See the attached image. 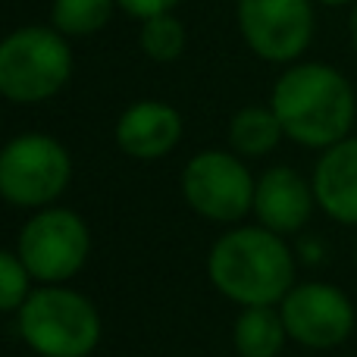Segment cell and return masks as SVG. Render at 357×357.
<instances>
[{
  "mask_svg": "<svg viewBox=\"0 0 357 357\" xmlns=\"http://www.w3.org/2000/svg\"><path fill=\"white\" fill-rule=\"evenodd\" d=\"M16 251L38 285H66L91 257V229L75 210L50 204L22 222Z\"/></svg>",
  "mask_w": 357,
  "mask_h": 357,
  "instance_id": "6",
  "label": "cell"
},
{
  "mask_svg": "<svg viewBox=\"0 0 357 357\" xmlns=\"http://www.w3.org/2000/svg\"><path fill=\"white\" fill-rule=\"evenodd\" d=\"M289 342V329L279 304L241 307L232 323V345L238 357H279Z\"/></svg>",
  "mask_w": 357,
  "mask_h": 357,
  "instance_id": "13",
  "label": "cell"
},
{
  "mask_svg": "<svg viewBox=\"0 0 357 357\" xmlns=\"http://www.w3.org/2000/svg\"><path fill=\"white\" fill-rule=\"evenodd\" d=\"M182 197L201 220L238 226L254 210L257 178L235 151H201L182 169Z\"/></svg>",
  "mask_w": 357,
  "mask_h": 357,
  "instance_id": "7",
  "label": "cell"
},
{
  "mask_svg": "<svg viewBox=\"0 0 357 357\" xmlns=\"http://www.w3.org/2000/svg\"><path fill=\"white\" fill-rule=\"evenodd\" d=\"M31 273L29 266L22 264L19 251H10V248H0V314H19L31 289Z\"/></svg>",
  "mask_w": 357,
  "mask_h": 357,
  "instance_id": "17",
  "label": "cell"
},
{
  "mask_svg": "<svg viewBox=\"0 0 357 357\" xmlns=\"http://www.w3.org/2000/svg\"><path fill=\"white\" fill-rule=\"evenodd\" d=\"M279 314L289 339L314 351L335 348L354 333V304L342 289L329 282H295L282 298Z\"/></svg>",
  "mask_w": 357,
  "mask_h": 357,
  "instance_id": "9",
  "label": "cell"
},
{
  "mask_svg": "<svg viewBox=\"0 0 357 357\" xmlns=\"http://www.w3.org/2000/svg\"><path fill=\"white\" fill-rule=\"evenodd\" d=\"M185 25L178 22L173 13H160V16L142 19L138 29V44H142L144 56H151L154 63H173L185 54Z\"/></svg>",
  "mask_w": 357,
  "mask_h": 357,
  "instance_id": "16",
  "label": "cell"
},
{
  "mask_svg": "<svg viewBox=\"0 0 357 357\" xmlns=\"http://www.w3.org/2000/svg\"><path fill=\"white\" fill-rule=\"evenodd\" d=\"M113 138L132 160H160L182 142V113L167 100H135L119 113Z\"/></svg>",
  "mask_w": 357,
  "mask_h": 357,
  "instance_id": "11",
  "label": "cell"
},
{
  "mask_svg": "<svg viewBox=\"0 0 357 357\" xmlns=\"http://www.w3.org/2000/svg\"><path fill=\"white\" fill-rule=\"evenodd\" d=\"M16 326L38 357H91L104 335L94 301L69 285H38L19 307Z\"/></svg>",
  "mask_w": 357,
  "mask_h": 357,
  "instance_id": "3",
  "label": "cell"
},
{
  "mask_svg": "<svg viewBox=\"0 0 357 357\" xmlns=\"http://www.w3.org/2000/svg\"><path fill=\"white\" fill-rule=\"evenodd\" d=\"M285 138L273 107H241L229 119V144L238 157H266Z\"/></svg>",
  "mask_w": 357,
  "mask_h": 357,
  "instance_id": "14",
  "label": "cell"
},
{
  "mask_svg": "<svg viewBox=\"0 0 357 357\" xmlns=\"http://www.w3.org/2000/svg\"><path fill=\"white\" fill-rule=\"evenodd\" d=\"M245 44L266 63H295L314 41V0H238Z\"/></svg>",
  "mask_w": 357,
  "mask_h": 357,
  "instance_id": "8",
  "label": "cell"
},
{
  "mask_svg": "<svg viewBox=\"0 0 357 357\" xmlns=\"http://www.w3.org/2000/svg\"><path fill=\"white\" fill-rule=\"evenodd\" d=\"M317 207L342 226H357V135L335 142L314 167Z\"/></svg>",
  "mask_w": 357,
  "mask_h": 357,
  "instance_id": "12",
  "label": "cell"
},
{
  "mask_svg": "<svg viewBox=\"0 0 357 357\" xmlns=\"http://www.w3.org/2000/svg\"><path fill=\"white\" fill-rule=\"evenodd\" d=\"M73 50L54 25H22L0 38V98L41 104L69 85Z\"/></svg>",
  "mask_w": 357,
  "mask_h": 357,
  "instance_id": "4",
  "label": "cell"
},
{
  "mask_svg": "<svg viewBox=\"0 0 357 357\" xmlns=\"http://www.w3.org/2000/svg\"><path fill=\"white\" fill-rule=\"evenodd\" d=\"M354 260H357V245H354Z\"/></svg>",
  "mask_w": 357,
  "mask_h": 357,
  "instance_id": "21",
  "label": "cell"
},
{
  "mask_svg": "<svg viewBox=\"0 0 357 357\" xmlns=\"http://www.w3.org/2000/svg\"><path fill=\"white\" fill-rule=\"evenodd\" d=\"M348 31H351V47H354V54H357V3H354V10H351V19H348Z\"/></svg>",
  "mask_w": 357,
  "mask_h": 357,
  "instance_id": "19",
  "label": "cell"
},
{
  "mask_svg": "<svg viewBox=\"0 0 357 357\" xmlns=\"http://www.w3.org/2000/svg\"><path fill=\"white\" fill-rule=\"evenodd\" d=\"M207 279L238 307L282 304L295 289V254L266 226H232L210 245Z\"/></svg>",
  "mask_w": 357,
  "mask_h": 357,
  "instance_id": "2",
  "label": "cell"
},
{
  "mask_svg": "<svg viewBox=\"0 0 357 357\" xmlns=\"http://www.w3.org/2000/svg\"><path fill=\"white\" fill-rule=\"evenodd\" d=\"M182 0H116V6L123 13L135 19H151V16H160V13H173Z\"/></svg>",
  "mask_w": 357,
  "mask_h": 357,
  "instance_id": "18",
  "label": "cell"
},
{
  "mask_svg": "<svg viewBox=\"0 0 357 357\" xmlns=\"http://www.w3.org/2000/svg\"><path fill=\"white\" fill-rule=\"evenodd\" d=\"M317 207L314 182H307L291 167H270L257 178L254 210L260 226L276 235H295L310 222Z\"/></svg>",
  "mask_w": 357,
  "mask_h": 357,
  "instance_id": "10",
  "label": "cell"
},
{
  "mask_svg": "<svg viewBox=\"0 0 357 357\" xmlns=\"http://www.w3.org/2000/svg\"><path fill=\"white\" fill-rule=\"evenodd\" d=\"M73 182V157L44 132H25L0 148V197L19 210H44Z\"/></svg>",
  "mask_w": 357,
  "mask_h": 357,
  "instance_id": "5",
  "label": "cell"
},
{
  "mask_svg": "<svg viewBox=\"0 0 357 357\" xmlns=\"http://www.w3.org/2000/svg\"><path fill=\"white\" fill-rule=\"evenodd\" d=\"M116 0H54L50 22L66 38H85L110 22Z\"/></svg>",
  "mask_w": 357,
  "mask_h": 357,
  "instance_id": "15",
  "label": "cell"
},
{
  "mask_svg": "<svg viewBox=\"0 0 357 357\" xmlns=\"http://www.w3.org/2000/svg\"><path fill=\"white\" fill-rule=\"evenodd\" d=\"M320 6H348V3H357V0H314Z\"/></svg>",
  "mask_w": 357,
  "mask_h": 357,
  "instance_id": "20",
  "label": "cell"
},
{
  "mask_svg": "<svg viewBox=\"0 0 357 357\" xmlns=\"http://www.w3.org/2000/svg\"><path fill=\"white\" fill-rule=\"evenodd\" d=\"M270 107L285 138L317 151L351 135L357 116L351 82L329 63H291L273 85Z\"/></svg>",
  "mask_w": 357,
  "mask_h": 357,
  "instance_id": "1",
  "label": "cell"
}]
</instances>
